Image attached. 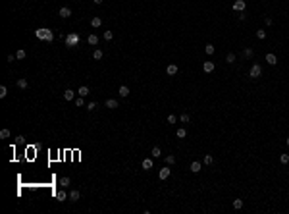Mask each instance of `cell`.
I'll return each mask as SVG.
<instances>
[{"mask_svg": "<svg viewBox=\"0 0 289 214\" xmlns=\"http://www.w3.org/2000/svg\"><path fill=\"white\" fill-rule=\"evenodd\" d=\"M35 37L45 41V42H52L54 41V33H52L50 29H46V27H39L37 31H35Z\"/></svg>", "mask_w": 289, "mask_h": 214, "instance_id": "cell-1", "label": "cell"}, {"mask_svg": "<svg viewBox=\"0 0 289 214\" xmlns=\"http://www.w3.org/2000/svg\"><path fill=\"white\" fill-rule=\"evenodd\" d=\"M64 41H66V47L73 48V47H77V44H79V35H77V33H69V35H66V37H64Z\"/></svg>", "mask_w": 289, "mask_h": 214, "instance_id": "cell-2", "label": "cell"}, {"mask_svg": "<svg viewBox=\"0 0 289 214\" xmlns=\"http://www.w3.org/2000/svg\"><path fill=\"white\" fill-rule=\"evenodd\" d=\"M249 75H251L252 79H258V77L262 75V68H260L258 64H252V66H251V70H249Z\"/></svg>", "mask_w": 289, "mask_h": 214, "instance_id": "cell-3", "label": "cell"}, {"mask_svg": "<svg viewBox=\"0 0 289 214\" xmlns=\"http://www.w3.org/2000/svg\"><path fill=\"white\" fill-rule=\"evenodd\" d=\"M245 8H247V2H245V0H235L233 2V10L235 12H245Z\"/></svg>", "mask_w": 289, "mask_h": 214, "instance_id": "cell-4", "label": "cell"}, {"mask_svg": "<svg viewBox=\"0 0 289 214\" xmlns=\"http://www.w3.org/2000/svg\"><path fill=\"white\" fill-rule=\"evenodd\" d=\"M58 16H60V18H64V19H68L69 16H71V10H69L68 6H64V8L58 10Z\"/></svg>", "mask_w": 289, "mask_h": 214, "instance_id": "cell-5", "label": "cell"}, {"mask_svg": "<svg viewBox=\"0 0 289 214\" xmlns=\"http://www.w3.org/2000/svg\"><path fill=\"white\" fill-rule=\"evenodd\" d=\"M170 174H172V170H170L168 166H164L160 172H158V177H160V179H168V177H170Z\"/></svg>", "mask_w": 289, "mask_h": 214, "instance_id": "cell-6", "label": "cell"}, {"mask_svg": "<svg viewBox=\"0 0 289 214\" xmlns=\"http://www.w3.org/2000/svg\"><path fill=\"white\" fill-rule=\"evenodd\" d=\"M64 98H66V100H75L77 97H75L73 89H66V91H64Z\"/></svg>", "mask_w": 289, "mask_h": 214, "instance_id": "cell-7", "label": "cell"}, {"mask_svg": "<svg viewBox=\"0 0 289 214\" xmlns=\"http://www.w3.org/2000/svg\"><path fill=\"white\" fill-rule=\"evenodd\" d=\"M214 62H204V64H202V70L206 71V73H212V71H214Z\"/></svg>", "mask_w": 289, "mask_h": 214, "instance_id": "cell-8", "label": "cell"}, {"mask_svg": "<svg viewBox=\"0 0 289 214\" xmlns=\"http://www.w3.org/2000/svg\"><path fill=\"white\" fill-rule=\"evenodd\" d=\"M166 73H168V75H175V73H177V66H175V64H168V66H166Z\"/></svg>", "mask_w": 289, "mask_h": 214, "instance_id": "cell-9", "label": "cell"}, {"mask_svg": "<svg viewBox=\"0 0 289 214\" xmlns=\"http://www.w3.org/2000/svg\"><path fill=\"white\" fill-rule=\"evenodd\" d=\"M143 170H152V166H154V162H152V158H145L143 160Z\"/></svg>", "mask_w": 289, "mask_h": 214, "instance_id": "cell-10", "label": "cell"}, {"mask_svg": "<svg viewBox=\"0 0 289 214\" xmlns=\"http://www.w3.org/2000/svg\"><path fill=\"white\" fill-rule=\"evenodd\" d=\"M266 62H268V64H272V66H276V64H278V56L272 54V52H268V54H266Z\"/></svg>", "mask_w": 289, "mask_h": 214, "instance_id": "cell-11", "label": "cell"}, {"mask_svg": "<svg viewBox=\"0 0 289 214\" xmlns=\"http://www.w3.org/2000/svg\"><path fill=\"white\" fill-rule=\"evenodd\" d=\"M66 197H68V193H66L64 189H60L58 193H56V201H58V203H64V201H66Z\"/></svg>", "mask_w": 289, "mask_h": 214, "instance_id": "cell-12", "label": "cell"}, {"mask_svg": "<svg viewBox=\"0 0 289 214\" xmlns=\"http://www.w3.org/2000/svg\"><path fill=\"white\" fill-rule=\"evenodd\" d=\"M201 168H202L201 162H197V160H195V162H191V172H193V174H199V172H201Z\"/></svg>", "mask_w": 289, "mask_h": 214, "instance_id": "cell-13", "label": "cell"}, {"mask_svg": "<svg viewBox=\"0 0 289 214\" xmlns=\"http://www.w3.org/2000/svg\"><path fill=\"white\" fill-rule=\"evenodd\" d=\"M151 156H152V158H160V156H162V150H160V147H152V150H151Z\"/></svg>", "mask_w": 289, "mask_h": 214, "instance_id": "cell-14", "label": "cell"}, {"mask_svg": "<svg viewBox=\"0 0 289 214\" xmlns=\"http://www.w3.org/2000/svg\"><path fill=\"white\" fill-rule=\"evenodd\" d=\"M106 108H110V110L118 108V100H116V98H108V100H106Z\"/></svg>", "mask_w": 289, "mask_h": 214, "instance_id": "cell-15", "label": "cell"}, {"mask_svg": "<svg viewBox=\"0 0 289 214\" xmlns=\"http://www.w3.org/2000/svg\"><path fill=\"white\" fill-rule=\"evenodd\" d=\"M87 42H89V44H93V47H95V44H98V37H96L95 33H91V35H89V37H87Z\"/></svg>", "mask_w": 289, "mask_h": 214, "instance_id": "cell-16", "label": "cell"}, {"mask_svg": "<svg viewBox=\"0 0 289 214\" xmlns=\"http://www.w3.org/2000/svg\"><path fill=\"white\" fill-rule=\"evenodd\" d=\"M77 95H79V97H87V95H89V87H87V85H83V87H79Z\"/></svg>", "mask_w": 289, "mask_h": 214, "instance_id": "cell-17", "label": "cell"}, {"mask_svg": "<svg viewBox=\"0 0 289 214\" xmlns=\"http://www.w3.org/2000/svg\"><path fill=\"white\" fill-rule=\"evenodd\" d=\"M119 97H122V98L129 97V89L125 87V85H122V87H119Z\"/></svg>", "mask_w": 289, "mask_h": 214, "instance_id": "cell-18", "label": "cell"}, {"mask_svg": "<svg viewBox=\"0 0 289 214\" xmlns=\"http://www.w3.org/2000/svg\"><path fill=\"white\" fill-rule=\"evenodd\" d=\"M79 197H81V193H79L77 189H73V191H71V193H69V199L73 201V203H75V201H79Z\"/></svg>", "mask_w": 289, "mask_h": 214, "instance_id": "cell-19", "label": "cell"}, {"mask_svg": "<svg viewBox=\"0 0 289 214\" xmlns=\"http://www.w3.org/2000/svg\"><path fill=\"white\" fill-rule=\"evenodd\" d=\"M175 135H177L179 139H185V137H187V129H183V127H179V129L175 131Z\"/></svg>", "mask_w": 289, "mask_h": 214, "instance_id": "cell-20", "label": "cell"}, {"mask_svg": "<svg viewBox=\"0 0 289 214\" xmlns=\"http://www.w3.org/2000/svg\"><path fill=\"white\" fill-rule=\"evenodd\" d=\"M69 183H71V179H69L68 176H66V177H62V179H60V185L64 187V189H66V187H69Z\"/></svg>", "mask_w": 289, "mask_h": 214, "instance_id": "cell-21", "label": "cell"}, {"mask_svg": "<svg viewBox=\"0 0 289 214\" xmlns=\"http://www.w3.org/2000/svg\"><path fill=\"white\" fill-rule=\"evenodd\" d=\"M91 25H93L95 29L100 27V25H102V19H100V18H93V19H91Z\"/></svg>", "mask_w": 289, "mask_h": 214, "instance_id": "cell-22", "label": "cell"}, {"mask_svg": "<svg viewBox=\"0 0 289 214\" xmlns=\"http://www.w3.org/2000/svg\"><path fill=\"white\" fill-rule=\"evenodd\" d=\"M18 87H19V89H27V87H29L27 79H23V77H21V79H18Z\"/></svg>", "mask_w": 289, "mask_h": 214, "instance_id": "cell-23", "label": "cell"}, {"mask_svg": "<svg viewBox=\"0 0 289 214\" xmlns=\"http://www.w3.org/2000/svg\"><path fill=\"white\" fill-rule=\"evenodd\" d=\"M102 56H104V52H102V50H98V48H96V50L93 52V58H95V60H102Z\"/></svg>", "mask_w": 289, "mask_h": 214, "instance_id": "cell-24", "label": "cell"}, {"mask_svg": "<svg viewBox=\"0 0 289 214\" xmlns=\"http://www.w3.org/2000/svg\"><path fill=\"white\" fill-rule=\"evenodd\" d=\"M166 164H168V166L175 164V156H174V154H166Z\"/></svg>", "mask_w": 289, "mask_h": 214, "instance_id": "cell-25", "label": "cell"}, {"mask_svg": "<svg viewBox=\"0 0 289 214\" xmlns=\"http://www.w3.org/2000/svg\"><path fill=\"white\" fill-rule=\"evenodd\" d=\"M202 162L206 164V166H210V164L214 162V158H212V154H204V158H202Z\"/></svg>", "mask_w": 289, "mask_h": 214, "instance_id": "cell-26", "label": "cell"}, {"mask_svg": "<svg viewBox=\"0 0 289 214\" xmlns=\"http://www.w3.org/2000/svg\"><path fill=\"white\" fill-rule=\"evenodd\" d=\"M233 208L235 210H241V208H243V201H241V199H235L233 201Z\"/></svg>", "mask_w": 289, "mask_h": 214, "instance_id": "cell-27", "label": "cell"}, {"mask_svg": "<svg viewBox=\"0 0 289 214\" xmlns=\"http://www.w3.org/2000/svg\"><path fill=\"white\" fill-rule=\"evenodd\" d=\"M204 52H206V54H214L216 47H214V44H206V47H204Z\"/></svg>", "mask_w": 289, "mask_h": 214, "instance_id": "cell-28", "label": "cell"}, {"mask_svg": "<svg viewBox=\"0 0 289 214\" xmlns=\"http://www.w3.org/2000/svg\"><path fill=\"white\" fill-rule=\"evenodd\" d=\"M225 62H228V64H233V62H235V54H233V52H228V56H225Z\"/></svg>", "mask_w": 289, "mask_h": 214, "instance_id": "cell-29", "label": "cell"}, {"mask_svg": "<svg viewBox=\"0 0 289 214\" xmlns=\"http://www.w3.org/2000/svg\"><path fill=\"white\" fill-rule=\"evenodd\" d=\"M256 39H260V41H264V39H266V31H262V29H258V31H256Z\"/></svg>", "mask_w": 289, "mask_h": 214, "instance_id": "cell-30", "label": "cell"}, {"mask_svg": "<svg viewBox=\"0 0 289 214\" xmlns=\"http://www.w3.org/2000/svg\"><path fill=\"white\" fill-rule=\"evenodd\" d=\"M25 56H27V52H25V50H18V52H16V58H18V60H23Z\"/></svg>", "mask_w": 289, "mask_h": 214, "instance_id": "cell-31", "label": "cell"}, {"mask_svg": "<svg viewBox=\"0 0 289 214\" xmlns=\"http://www.w3.org/2000/svg\"><path fill=\"white\" fill-rule=\"evenodd\" d=\"M83 98H85V97H77V98H75V100H73L75 106H85V100H83Z\"/></svg>", "mask_w": 289, "mask_h": 214, "instance_id": "cell-32", "label": "cell"}, {"mask_svg": "<svg viewBox=\"0 0 289 214\" xmlns=\"http://www.w3.org/2000/svg\"><path fill=\"white\" fill-rule=\"evenodd\" d=\"M252 54H254V52H252V48H245V50H243V56H245V58H252Z\"/></svg>", "mask_w": 289, "mask_h": 214, "instance_id": "cell-33", "label": "cell"}, {"mask_svg": "<svg viewBox=\"0 0 289 214\" xmlns=\"http://www.w3.org/2000/svg\"><path fill=\"white\" fill-rule=\"evenodd\" d=\"M6 95H8V87H6V85H2V87H0V98H4Z\"/></svg>", "mask_w": 289, "mask_h": 214, "instance_id": "cell-34", "label": "cell"}, {"mask_svg": "<svg viewBox=\"0 0 289 214\" xmlns=\"http://www.w3.org/2000/svg\"><path fill=\"white\" fill-rule=\"evenodd\" d=\"M280 162L281 164H289V154H281V156H280Z\"/></svg>", "mask_w": 289, "mask_h": 214, "instance_id": "cell-35", "label": "cell"}, {"mask_svg": "<svg viewBox=\"0 0 289 214\" xmlns=\"http://www.w3.org/2000/svg\"><path fill=\"white\" fill-rule=\"evenodd\" d=\"M8 137H10V131L8 129H2V131H0V139H8Z\"/></svg>", "mask_w": 289, "mask_h": 214, "instance_id": "cell-36", "label": "cell"}, {"mask_svg": "<svg viewBox=\"0 0 289 214\" xmlns=\"http://www.w3.org/2000/svg\"><path fill=\"white\" fill-rule=\"evenodd\" d=\"M112 39H114L112 31H104V41H112Z\"/></svg>", "mask_w": 289, "mask_h": 214, "instance_id": "cell-37", "label": "cell"}, {"mask_svg": "<svg viewBox=\"0 0 289 214\" xmlns=\"http://www.w3.org/2000/svg\"><path fill=\"white\" fill-rule=\"evenodd\" d=\"M85 108H87L89 112H93V110H95V108H96V102H89V104H87V106H85Z\"/></svg>", "mask_w": 289, "mask_h": 214, "instance_id": "cell-38", "label": "cell"}, {"mask_svg": "<svg viewBox=\"0 0 289 214\" xmlns=\"http://www.w3.org/2000/svg\"><path fill=\"white\" fill-rule=\"evenodd\" d=\"M175 121H177V118H175L174 114H170V116H168V124H175Z\"/></svg>", "mask_w": 289, "mask_h": 214, "instance_id": "cell-39", "label": "cell"}, {"mask_svg": "<svg viewBox=\"0 0 289 214\" xmlns=\"http://www.w3.org/2000/svg\"><path fill=\"white\" fill-rule=\"evenodd\" d=\"M179 120L183 121V124H187V121H189V114H181V118H179Z\"/></svg>", "mask_w": 289, "mask_h": 214, "instance_id": "cell-40", "label": "cell"}, {"mask_svg": "<svg viewBox=\"0 0 289 214\" xmlns=\"http://www.w3.org/2000/svg\"><path fill=\"white\" fill-rule=\"evenodd\" d=\"M23 141H25V137H23V135H18V137H16V143H23Z\"/></svg>", "mask_w": 289, "mask_h": 214, "instance_id": "cell-41", "label": "cell"}, {"mask_svg": "<svg viewBox=\"0 0 289 214\" xmlns=\"http://www.w3.org/2000/svg\"><path fill=\"white\" fill-rule=\"evenodd\" d=\"M93 2H95V4H102V2H104V0H93Z\"/></svg>", "mask_w": 289, "mask_h": 214, "instance_id": "cell-42", "label": "cell"}, {"mask_svg": "<svg viewBox=\"0 0 289 214\" xmlns=\"http://www.w3.org/2000/svg\"><path fill=\"white\" fill-rule=\"evenodd\" d=\"M287 147H289V137H287Z\"/></svg>", "mask_w": 289, "mask_h": 214, "instance_id": "cell-43", "label": "cell"}]
</instances>
